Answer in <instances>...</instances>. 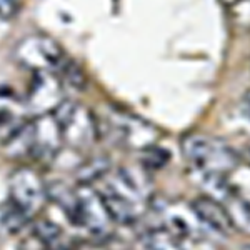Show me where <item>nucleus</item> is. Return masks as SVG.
I'll return each mask as SVG.
<instances>
[{"instance_id":"14","label":"nucleus","mask_w":250,"mask_h":250,"mask_svg":"<svg viewBox=\"0 0 250 250\" xmlns=\"http://www.w3.org/2000/svg\"><path fill=\"white\" fill-rule=\"evenodd\" d=\"M105 173H108V159L107 157H94L87 162L79 164L77 177L79 184H90L95 180L102 179Z\"/></svg>"},{"instance_id":"8","label":"nucleus","mask_w":250,"mask_h":250,"mask_svg":"<svg viewBox=\"0 0 250 250\" xmlns=\"http://www.w3.org/2000/svg\"><path fill=\"white\" fill-rule=\"evenodd\" d=\"M63 83L55 74L39 72L34 74L25 97L27 108L37 117L47 115L63 102Z\"/></svg>"},{"instance_id":"19","label":"nucleus","mask_w":250,"mask_h":250,"mask_svg":"<svg viewBox=\"0 0 250 250\" xmlns=\"http://www.w3.org/2000/svg\"><path fill=\"white\" fill-rule=\"evenodd\" d=\"M247 155H249V160H250V145H249V148H247Z\"/></svg>"},{"instance_id":"5","label":"nucleus","mask_w":250,"mask_h":250,"mask_svg":"<svg viewBox=\"0 0 250 250\" xmlns=\"http://www.w3.org/2000/svg\"><path fill=\"white\" fill-rule=\"evenodd\" d=\"M14 59L19 65L30 70L32 74L50 72L55 75L68 60L57 40L45 34H32L23 37L15 45Z\"/></svg>"},{"instance_id":"16","label":"nucleus","mask_w":250,"mask_h":250,"mask_svg":"<svg viewBox=\"0 0 250 250\" xmlns=\"http://www.w3.org/2000/svg\"><path fill=\"white\" fill-rule=\"evenodd\" d=\"M227 9L230 20L239 29H250V0H235Z\"/></svg>"},{"instance_id":"9","label":"nucleus","mask_w":250,"mask_h":250,"mask_svg":"<svg viewBox=\"0 0 250 250\" xmlns=\"http://www.w3.org/2000/svg\"><path fill=\"white\" fill-rule=\"evenodd\" d=\"M190 207L205 230L215 232L219 235H229L230 233V220H229V215L225 212L224 205L219 200L202 195L193 200Z\"/></svg>"},{"instance_id":"4","label":"nucleus","mask_w":250,"mask_h":250,"mask_svg":"<svg viewBox=\"0 0 250 250\" xmlns=\"http://www.w3.org/2000/svg\"><path fill=\"white\" fill-rule=\"evenodd\" d=\"M99 137H105L108 142L132 150H145L150 145H155L159 137L155 127L135 115L124 112H108L104 117H97Z\"/></svg>"},{"instance_id":"7","label":"nucleus","mask_w":250,"mask_h":250,"mask_svg":"<svg viewBox=\"0 0 250 250\" xmlns=\"http://www.w3.org/2000/svg\"><path fill=\"white\" fill-rule=\"evenodd\" d=\"M47 199V185L30 167H19L9 179V202L23 215L34 217Z\"/></svg>"},{"instance_id":"18","label":"nucleus","mask_w":250,"mask_h":250,"mask_svg":"<svg viewBox=\"0 0 250 250\" xmlns=\"http://www.w3.org/2000/svg\"><path fill=\"white\" fill-rule=\"evenodd\" d=\"M245 108H247V114L250 115V95L247 97V100H245Z\"/></svg>"},{"instance_id":"13","label":"nucleus","mask_w":250,"mask_h":250,"mask_svg":"<svg viewBox=\"0 0 250 250\" xmlns=\"http://www.w3.org/2000/svg\"><path fill=\"white\" fill-rule=\"evenodd\" d=\"M140 250H182L173 237L165 229L148 230L140 240Z\"/></svg>"},{"instance_id":"6","label":"nucleus","mask_w":250,"mask_h":250,"mask_svg":"<svg viewBox=\"0 0 250 250\" xmlns=\"http://www.w3.org/2000/svg\"><path fill=\"white\" fill-rule=\"evenodd\" d=\"M52 114L60 125L63 145L72 150H85L99 139L97 117L87 107L63 100Z\"/></svg>"},{"instance_id":"1","label":"nucleus","mask_w":250,"mask_h":250,"mask_svg":"<svg viewBox=\"0 0 250 250\" xmlns=\"http://www.w3.org/2000/svg\"><path fill=\"white\" fill-rule=\"evenodd\" d=\"M100 195L114 224L130 225L144 215L148 205V180L142 170L130 167L105 173Z\"/></svg>"},{"instance_id":"2","label":"nucleus","mask_w":250,"mask_h":250,"mask_svg":"<svg viewBox=\"0 0 250 250\" xmlns=\"http://www.w3.org/2000/svg\"><path fill=\"white\" fill-rule=\"evenodd\" d=\"M182 152L190 165L193 179L227 177L239 165V155L217 137L190 134L182 140Z\"/></svg>"},{"instance_id":"12","label":"nucleus","mask_w":250,"mask_h":250,"mask_svg":"<svg viewBox=\"0 0 250 250\" xmlns=\"http://www.w3.org/2000/svg\"><path fill=\"white\" fill-rule=\"evenodd\" d=\"M27 222H29V217L23 215L9 200L5 204H0V237L19 233L27 225Z\"/></svg>"},{"instance_id":"3","label":"nucleus","mask_w":250,"mask_h":250,"mask_svg":"<svg viewBox=\"0 0 250 250\" xmlns=\"http://www.w3.org/2000/svg\"><path fill=\"white\" fill-rule=\"evenodd\" d=\"M63 213L74 225L83 229L94 239H107L112 233L114 220L108 215L100 192L90 184H79L74 188Z\"/></svg>"},{"instance_id":"10","label":"nucleus","mask_w":250,"mask_h":250,"mask_svg":"<svg viewBox=\"0 0 250 250\" xmlns=\"http://www.w3.org/2000/svg\"><path fill=\"white\" fill-rule=\"evenodd\" d=\"M62 247V230L57 224L40 220L20 240L17 250H59Z\"/></svg>"},{"instance_id":"17","label":"nucleus","mask_w":250,"mask_h":250,"mask_svg":"<svg viewBox=\"0 0 250 250\" xmlns=\"http://www.w3.org/2000/svg\"><path fill=\"white\" fill-rule=\"evenodd\" d=\"M20 5L17 0H0V19L12 20L17 17Z\"/></svg>"},{"instance_id":"11","label":"nucleus","mask_w":250,"mask_h":250,"mask_svg":"<svg viewBox=\"0 0 250 250\" xmlns=\"http://www.w3.org/2000/svg\"><path fill=\"white\" fill-rule=\"evenodd\" d=\"M220 204L224 205L225 212H227L232 229L245 233V235H250V202L249 200L244 199V197L233 188Z\"/></svg>"},{"instance_id":"15","label":"nucleus","mask_w":250,"mask_h":250,"mask_svg":"<svg viewBox=\"0 0 250 250\" xmlns=\"http://www.w3.org/2000/svg\"><path fill=\"white\" fill-rule=\"evenodd\" d=\"M168 160H170V155L162 147L150 145V147L142 150V167L145 170H159V168H164Z\"/></svg>"}]
</instances>
